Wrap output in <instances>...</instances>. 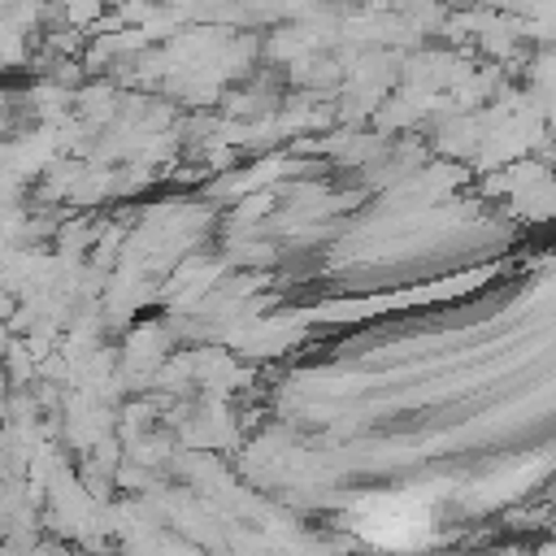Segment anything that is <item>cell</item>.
<instances>
[{"mask_svg": "<svg viewBox=\"0 0 556 556\" xmlns=\"http://www.w3.org/2000/svg\"><path fill=\"white\" fill-rule=\"evenodd\" d=\"M356 530L382 547H417L426 539V508L413 500H374L356 513Z\"/></svg>", "mask_w": 556, "mask_h": 556, "instance_id": "6da1fadb", "label": "cell"}]
</instances>
